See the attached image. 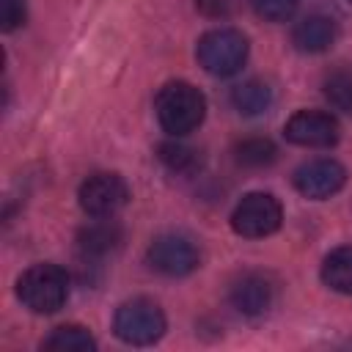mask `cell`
Here are the masks:
<instances>
[{
  "label": "cell",
  "mask_w": 352,
  "mask_h": 352,
  "mask_svg": "<svg viewBox=\"0 0 352 352\" xmlns=\"http://www.w3.org/2000/svg\"><path fill=\"white\" fill-rule=\"evenodd\" d=\"M338 38V25L327 14H308L292 30V44L305 55L327 52Z\"/></svg>",
  "instance_id": "cell-12"
},
{
  "label": "cell",
  "mask_w": 352,
  "mask_h": 352,
  "mask_svg": "<svg viewBox=\"0 0 352 352\" xmlns=\"http://www.w3.org/2000/svg\"><path fill=\"white\" fill-rule=\"evenodd\" d=\"M41 346L52 352H94L96 341L82 324H60L41 341Z\"/></svg>",
  "instance_id": "cell-15"
},
{
  "label": "cell",
  "mask_w": 352,
  "mask_h": 352,
  "mask_svg": "<svg viewBox=\"0 0 352 352\" xmlns=\"http://www.w3.org/2000/svg\"><path fill=\"white\" fill-rule=\"evenodd\" d=\"M253 11L267 22H286L294 16L300 0H250Z\"/></svg>",
  "instance_id": "cell-19"
},
{
  "label": "cell",
  "mask_w": 352,
  "mask_h": 352,
  "mask_svg": "<svg viewBox=\"0 0 352 352\" xmlns=\"http://www.w3.org/2000/svg\"><path fill=\"white\" fill-rule=\"evenodd\" d=\"M242 6V0H195L198 14L209 16V19H226L231 14H236Z\"/></svg>",
  "instance_id": "cell-21"
},
{
  "label": "cell",
  "mask_w": 352,
  "mask_h": 352,
  "mask_svg": "<svg viewBox=\"0 0 352 352\" xmlns=\"http://www.w3.org/2000/svg\"><path fill=\"white\" fill-rule=\"evenodd\" d=\"M322 283L338 294H352V245L330 250L322 261Z\"/></svg>",
  "instance_id": "cell-13"
},
{
  "label": "cell",
  "mask_w": 352,
  "mask_h": 352,
  "mask_svg": "<svg viewBox=\"0 0 352 352\" xmlns=\"http://www.w3.org/2000/svg\"><path fill=\"white\" fill-rule=\"evenodd\" d=\"M165 314L162 308L148 297H132L118 305L113 316V330L124 344L132 346H148L165 336Z\"/></svg>",
  "instance_id": "cell-4"
},
{
  "label": "cell",
  "mask_w": 352,
  "mask_h": 352,
  "mask_svg": "<svg viewBox=\"0 0 352 352\" xmlns=\"http://www.w3.org/2000/svg\"><path fill=\"white\" fill-rule=\"evenodd\" d=\"M146 258L151 270H157L165 278H184L201 267V253L195 242L184 234H160L148 245Z\"/></svg>",
  "instance_id": "cell-6"
},
{
  "label": "cell",
  "mask_w": 352,
  "mask_h": 352,
  "mask_svg": "<svg viewBox=\"0 0 352 352\" xmlns=\"http://www.w3.org/2000/svg\"><path fill=\"white\" fill-rule=\"evenodd\" d=\"M16 297L33 314H55L69 300V272L58 264H33L16 278Z\"/></svg>",
  "instance_id": "cell-2"
},
{
  "label": "cell",
  "mask_w": 352,
  "mask_h": 352,
  "mask_svg": "<svg viewBox=\"0 0 352 352\" xmlns=\"http://www.w3.org/2000/svg\"><path fill=\"white\" fill-rule=\"evenodd\" d=\"M228 300L242 316H261L272 308L275 286L261 272H245L242 278L234 280V286L228 292Z\"/></svg>",
  "instance_id": "cell-11"
},
{
  "label": "cell",
  "mask_w": 352,
  "mask_h": 352,
  "mask_svg": "<svg viewBox=\"0 0 352 352\" xmlns=\"http://www.w3.org/2000/svg\"><path fill=\"white\" fill-rule=\"evenodd\" d=\"M346 184V168L338 160L330 157H319V160H308L294 170V187L300 195L311 198V201H324L333 198L341 187Z\"/></svg>",
  "instance_id": "cell-9"
},
{
  "label": "cell",
  "mask_w": 352,
  "mask_h": 352,
  "mask_svg": "<svg viewBox=\"0 0 352 352\" xmlns=\"http://www.w3.org/2000/svg\"><path fill=\"white\" fill-rule=\"evenodd\" d=\"M195 58L204 66V72H209L214 77H231L248 60V38L236 28H214V30H206L198 38Z\"/></svg>",
  "instance_id": "cell-3"
},
{
  "label": "cell",
  "mask_w": 352,
  "mask_h": 352,
  "mask_svg": "<svg viewBox=\"0 0 352 352\" xmlns=\"http://www.w3.org/2000/svg\"><path fill=\"white\" fill-rule=\"evenodd\" d=\"M283 223V206L272 192H248L231 212V228L245 239H264Z\"/></svg>",
  "instance_id": "cell-5"
},
{
  "label": "cell",
  "mask_w": 352,
  "mask_h": 352,
  "mask_svg": "<svg viewBox=\"0 0 352 352\" xmlns=\"http://www.w3.org/2000/svg\"><path fill=\"white\" fill-rule=\"evenodd\" d=\"M154 110H157L160 126H162L168 135L184 138V135L195 132V129L204 124L206 99H204V94H201L192 82L173 80V82H165V85L160 88L157 102H154Z\"/></svg>",
  "instance_id": "cell-1"
},
{
  "label": "cell",
  "mask_w": 352,
  "mask_h": 352,
  "mask_svg": "<svg viewBox=\"0 0 352 352\" xmlns=\"http://www.w3.org/2000/svg\"><path fill=\"white\" fill-rule=\"evenodd\" d=\"M124 242V228L113 217H96L94 223L82 226L77 234V250L82 264H96Z\"/></svg>",
  "instance_id": "cell-10"
},
{
  "label": "cell",
  "mask_w": 352,
  "mask_h": 352,
  "mask_svg": "<svg viewBox=\"0 0 352 352\" xmlns=\"http://www.w3.org/2000/svg\"><path fill=\"white\" fill-rule=\"evenodd\" d=\"M231 104L239 116H261L272 104V88L264 80H245L231 88Z\"/></svg>",
  "instance_id": "cell-14"
},
{
  "label": "cell",
  "mask_w": 352,
  "mask_h": 352,
  "mask_svg": "<svg viewBox=\"0 0 352 352\" xmlns=\"http://www.w3.org/2000/svg\"><path fill=\"white\" fill-rule=\"evenodd\" d=\"M234 160L242 168L258 170V168H270L278 160V148L270 138H258V135L256 138H242L234 146Z\"/></svg>",
  "instance_id": "cell-16"
},
{
  "label": "cell",
  "mask_w": 352,
  "mask_h": 352,
  "mask_svg": "<svg viewBox=\"0 0 352 352\" xmlns=\"http://www.w3.org/2000/svg\"><path fill=\"white\" fill-rule=\"evenodd\" d=\"M77 198H80V209L85 214H91V217H113L116 212H121L126 206L129 187L118 173L99 170V173H91L80 184Z\"/></svg>",
  "instance_id": "cell-7"
},
{
  "label": "cell",
  "mask_w": 352,
  "mask_h": 352,
  "mask_svg": "<svg viewBox=\"0 0 352 352\" xmlns=\"http://www.w3.org/2000/svg\"><path fill=\"white\" fill-rule=\"evenodd\" d=\"M157 157H160V162L170 173H179V176H190V173H195L201 168V154L192 146L182 143V140H165V143H160L157 146Z\"/></svg>",
  "instance_id": "cell-17"
},
{
  "label": "cell",
  "mask_w": 352,
  "mask_h": 352,
  "mask_svg": "<svg viewBox=\"0 0 352 352\" xmlns=\"http://www.w3.org/2000/svg\"><path fill=\"white\" fill-rule=\"evenodd\" d=\"M283 135L289 143L302 146V148H330L338 143L341 126H338L336 116H330L324 110H297L286 121Z\"/></svg>",
  "instance_id": "cell-8"
},
{
  "label": "cell",
  "mask_w": 352,
  "mask_h": 352,
  "mask_svg": "<svg viewBox=\"0 0 352 352\" xmlns=\"http://www.w3.org/2000/svg\"><path fill=\"white\" fill-rule=\"evenodd\" d=\"M322 94L330 102V107L341 113H352V74L349 72H333L322 82Z\"/></svg>",
  "instance_id": "cell-18"
},
{
  "label": "cell",
  "mask_w": 352,
  "mask_h": 352,
  "mask_svg": "<svg viewBox=\"0 0 352 352\" xmlns=\"http://www.w3.org/2000/svg\"><path fill=\"white\" fill-rule=\"evenodd\" d=\"M25 16H28L25 0H0V28H3V33H11L19 25H25Z\"/></svg>",
  "instance_id": "cell-20"
}]
</instances>
